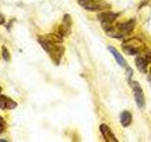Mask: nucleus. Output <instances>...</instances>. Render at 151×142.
Instances as JSON below:
<instances>
[{
  "instance_id": "obj_6",
  "label": "nucleus",
  "mask_w": 151,
  "mask_h": 142,
  "mask_svg": "<svg viewBox=\"0 0 151 142\" xmlns=\"http://www.w3.org/2000/svg\"><path fill=\"white\" fill-rule=\"evenodd\" d=\"M17 107V102L4 95H0V109L2 110H12Z\"/></svg>"
},
{
  "instance_id": "obj_7",
  "label": "nucleus",
  "mask_w": 151,
  "mask_h": 142,
  "mask_svg": "<svg viewBox=\"0 0 151 142\" xmlns=\"http://www.w3.org/2000/svg\"><path fill=\"white\" fill-rule=\"evenodd\" d=\"M100 132L107 142H117L118 141L116 136L114 135V134H113L112 131L111 130V128L108 125L106 124L100 125Z\"/></svg>"
},
{
  "instance_id": "obj_1",
  "label": "nucleus",
  "mask_w": 151,
  "mask_h": 142,
  "mask_svg": "<svg viewBox=\"0 0 151 142\" xmlns=\"http://www.w3.org/2000/svg\"><path fill=\"white\" fill-rule=\"evenodd\" d=\"M39 43L41 46H42L47 53H49L51 56L52 60L56 62L57 64H59V62L60 61L61 56L63 53V47L59 46V43H56L54 41H52L48 36H41L39 37Z\"/></svg>"
},
{
  "instance_id": "obj_3",
  "label": "nucleus",
  "mask_w": 151,
  "mask_h": 142,
  "mask_svg": "<svg viewBox=\"0 0 151 142\" xmlns=\"http://www.w3.org/2000/svg\"><path fill=\"white\" fill-rule=\"evenodd\" d=\"M78 4L89 12H96L110 8V5L103 0H78Z\"/></svg>"
},
{
  "instance_id": "obj_11",
  "label": "nucleus",
  "mask_w": 151,
  "mask_h": 142,
  "mask_svg": "<svg viewBox=\"0 0 151 142\" xmlns=\"http://www.w3.org/2000/svg\"><path fill=\"white\" fill-rule=\"evenodd\" d=\"M132 120V117H131V114L127 111H124L123 113H121L120 115V121H121V124L122 126L124 127H127Z\"/></svg>"
},
{
  "instance_id": "obj_4",
  "label": "nucleus",
  "mask_w": 151,
  "mask_h": 142,
  "mask_svg": "<svg viewBox=\"0 0 151 142\" xmlns=\"http://www.w3.org/2000/svg\"><path fill=\"white\" fill-rule=\"evenodd\" d=\"M119 13L111 12H101L97 15L98 20L100 21L103 28L106 31L112 27V22L115 21V19L118 17Z\"/></svg>"
},
{
  "instance_id": "obj_5",
  "label": "nucleus",
  "mask_w": 151,
  "mask_h": 142,
  "mask_svg": "<svg viewBox=\"0 0 151 142\" xmlns=\"http://www.w3.org/2000/svg\"><path fill=\"white\" fill-rule=\"evenodd\" d=\"M130 84L132 89H133L134 99L137 106L139 108H143L145 106V97H144L143 89H142L140 83L137 82H130Z\"/></svg>"
},
{
  "instance_id": "obj_14",
  "label": "nucleus",
  "mask_w": 151,
  "mask_h": 142,
  "mask_svg": "<svg viewBox=\"0 0 151 142\" xmlns=\"http://www.w3.org/2000/svg\"><path fill=\"white\" fill-rule=\"evenodd\" d=\"M5 129H6V121L4 120L3 117H0V134H2Z\"/></svg>"
},
{
  "instance_id": "obj_2",
  "label": "nucleus",
  "mask_w": 151,
  "mask_h": 142,
  "mask_svg": "<svg viewBox=\"0 0 151 142\" xmlns=\"http://www.w3.org/2000/svg\"><path fill=\"white\" fill-rule=\"evenodd\" d=\"M135 26V22L133 20L127 21L123 24H118L116 27H111L110 30H108L106 33L109 36L114 38H122L127 34H129L130 31L133 30Z\"/></svg>"
},
{
  "instance_id": "obj_8",
  "label": "nucleus",
  "mask_w": 151,
  "mask_h": 142,
  "mask_svg": "<svg viewBox=\"0 0 151 142\" xmlns=\"http://www.w3.org/2000/svg\"><path fill=\"white\" fill-rule=\"evenodd\" d=\"M122 46L124 47V46H127V47H131V49H133L135 50L138 51V53L139 52L145 49V45H144V43L142 42L140 39H135V38H133V39H129V40H127L125 41L124 43H123V45Z\"/></svg>"
},
{
  "instance_id": "obj_9",
  "label": "nucleus",
  "mask_w": 151,
  "mask_h": 142,
  "mask_svg": "<svg viewBox=\"0 0 151 142\" xmlns=\"http://www.w3.org/2000/svg\"><path fill=\"white\" fill-rule=\"evenodd\" d=\"M71 31V17L69 15H64L63 21L60 28V34L61 36L68 35Z\"/></svg>"
},
{
  "instance_id": "obj_16",
  "label": "nucleus",
  "mask_w": 151,
  "mask_h": 142,
  "mask_svg": "<svg viewBox=\"0 0 151 142\" xmlns=\"http://www.w3.org/2000/svg\"><path fill=\"white\" fill-rule=\"evenodd\" d=\"M0 92H1V87H0Z\"/></svg>"
},
{
  "instance_id": "obj_12",
  "label": "nucleus",
  "mask_w": 151,
  "mask_h": 142,
  "mask_svg": "<svg viewBox=\"0 0 151 142\" xmlns=\"http://www.w3.org/2000/svg\"><path fill=\"white\" fill-rule=\"evenodd\" d=\"M135 63H136L137 68L140 70V72H142V73H145L146 72L148 63L146 62V60L145 58H143V57H138V58H136Z\"/></svg>"
},
{
  "instance_id": "obj_10",
  "label": "nucleus",
  "mask_w": 151,
  "mask_h": 142,
  "mask_svg": "<svg viewBox=\"0 0 151 142\" xmlns=\"http://www.w3.org/2000/svg\"><path fill=\"white\" fill-rule=\"evenodd\" d=\"M108 49L110 50V52L112 54V56L114 57V59L116 60L118 64L121 65V66H126V61H125V59L123 58V56L114 49V47L111 46H108Z\"/></svg>"
},
{
  "instance_id": "obj_13",
  "label": "nucleus",
  "mask_w": 151,
  "mask_h": 142,
  "mask_svg": "<svg viewBox=\"0 0 151 142\" xmlns=\"http://www.w3.org/2000/svg\"><path fill=\"white\" fill-rule=\"evenodd\" d=\"M2 55H3L4 60L6 61V62H8L9 60V52L6 49V46H3V49H2Z\"/></svg>"
},
{
  "instance_id": "obj_15",
  "label": "nucleus",
  "mask_w": 151,
  "mask_h": 142,
  "mask_svg": "<svg viewBox=\"0 0 151 142\" xmlns=\"http://www.w3.org/2000/svg\"><path fill=\"white\" fill-rule=\"evenodd\" d=\"M145 59L146 60V62H147L148 64L151 63V52H148V53L145 55Z\"/></svg>"
}]
</instances>
